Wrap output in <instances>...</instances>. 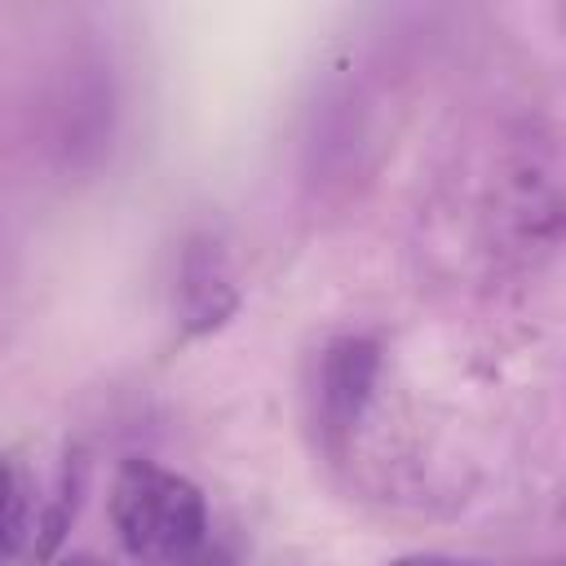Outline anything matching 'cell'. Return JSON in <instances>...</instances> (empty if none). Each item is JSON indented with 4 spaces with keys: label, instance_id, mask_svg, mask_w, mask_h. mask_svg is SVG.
<instances>
[{
    "label": "cell",
    "instance_id": "obj_1",
    "mask_svg": "<svg viewBox=\"0 0 566 566\" xmlns=\"http://www.w3.org/2000/svg\"><path fill=\"white\" fill-rule=\"evenodd\" d=\"M111 526L128 557L172 566L208 539V500L186 473L124 460L111 482Z\"/></svg>",
    "mask_w": 566,
    "mask_h": 566
},
{
    "label": "cell",
    "instance_id": "obj_2",
    "mask_svg": "<svg viewBox=\"0 0 566 566\" xmlns=\"http://www.w3.org/2000/svg\"><path fill=\"white\" fill-rule=\"evenodd\" d=\"M380 380V345L371 336H332L314 363V411L332 447H345L363 424Z\"/></svg>",
    "mask_w": 566,
    "mask_h": 566
},
{
    "label": "cell",
    "instance_id": "obj_3",
    "mask_svg": "<svg viewBox=\"0 0 566 566\" xmlns=\"http://www.w3.org/2000/svg\"><path fill=\"white\" fill-rule=\"evenodd\" d=\"M66 517H71L66 478L57 482L53 495H40L31 478L0 451V566H49L57 557Z\"/></svg>",
    "mask_w": 566,
    "mask_h": 566
},
{
    "label": "cell",
    "instance_id": "obj_4",
    "mask_svg": "<svg viewBox=\"0 0 566 566\" xmlns=\"http://www.w3.org/2000/svg\"><path fill=\"white\" fill-rule=\"evenodd\" d=\"M234 310H239V292L230 283L221 248L212 239H195L177 270V314H181L186 336H203L221 327Z\"/></svg>",
    "mask_w": 566,
    "mask_h": 566
},
{
    "label": "cell",
    "instance_id": "obj_5",
    "mask_svg": "<svg viewBox=\"0 0 566 566\" xmlns=\"http://www.w3.org/2000/svg\"><path fill=\"white\" fill-rule=\"evenodd\" d=\"M385 566H486L478 557H455V553H402Z\"/></svg>",
    "mask_w": 566,
    "mask_h": 566
},
{
    "label": "cell",
    "instance_id": "obj_6",
    "mask_svg": "<svg viewBox=\"0 0 566 566\" xmlns=\"http://www.w3.org/2000/svg\"><path fill=\"white\" fill-rule=\"evenodd\" d=\"M172 566H234V562H230V553H221L217 544H208V539H203V544H199L195 553H186V557H177Z\"/></svg>",
    "mask_w": 566,
    "mask_h": 566
},
{
    "label": "cell",
    "instance_id": "obj_7",
    "mask_svg": "<svg viewBox=\"0 0 566 566\" xmlns=\"http://www.w3.org/2000/svg\"><path fill=\"white\" fill-rule=\"evenodd\" d=\"M49 566H106V562L93 557V553H57Z\"/></svg>",
    "mask_w": 566,
    "mask_h": 566
}]
</instances>
